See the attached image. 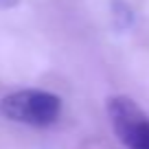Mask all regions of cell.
<instances>
[{
  "label": "cell",
  "instance_id": "1",
  "mask_svg": "<svg viewBox=\"0 0 149 149\" xmlns=\"http://www.w3.org/2000/svg\"><path fill=\"white\" fill-rule=\"evenodd\" d=\"M61 116V99L48 90L24 88L0 97V118L29 127H51Z\"/></svg>",
  "mask_w": 149,
  "mask_h": 149
},
{
  "label": "cell",
  "instance_id": "3",
  "mask_svg": "<svg viewBox=\"0 0 149 149\" xmlns=\"http://www.w3.org/2000/svg\"><path fill=\"white\" fill-rule=\"evenodd\" d=\"M20 0H0V9H13V7H18Z\"/></svg>",
  "mask_w": 149,
  "mask_h": 149
},
{
  "label": "cell",
  "instance_id": "2",
  "mask_svg": "<svg viewBox=\"0 0 149 149\" xmlns=\"http://www.w3.org/2000/svg\"><path fill=\"white\" fill-rule=\"evenodd\" d=\"M107 116L116 138L127 149H149V116L130 97L107 99Z\"/></svg>",
  "mask_w": 149,
  "mask_h": 149
}]
</instances>
